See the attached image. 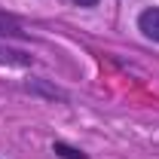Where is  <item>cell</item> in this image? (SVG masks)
I'll return each mask as SVG.
<instances>
[{
	"instance_id": "cell-1",
	"label": "cell",
	"mask_w": 159,
	"mask_h": 159,
	"mask_svg": "<svg viewBox=\"0 0 159 159\" xmlns=\"http://www.w3.org/2000/svg\"><path fill=\"white\" fill-rule=\"evenodd\" d=\"M21 89L28 92V95H34V98H46V101H67V92L64 89H58L52 80H43V77H34L28 80V83H21Z\"/></svg>"
},
{
	"instance_id": "cell-2",
	"label": "cell",
	"mask_w": 159,
	"mask_h": 159,
	"mask_svg": "<svg viewBox=\"0 0 159 159\" xmlns=\"http://www.w3.org/2000/svg\"><path fill=\"white\" fill-rule=\"evenodd\" d=\"M0 64L3 67H31L34 55L25 49H12V46H6V40H0Z\"/></svg>"
},
{
	"instance_id": "cell-3",
	"label": "cell",
	"mask_w": 159,
	"mask_h": 159,
	"mask_svg": "<svg viewBox=\"0 0 159 159\" xmlns=\"http://www.w3.org/2000/svg\"><path fill=\"white\" fill-rule=\"evenodd\" d=\"M138 31L147 40L159 43V6H147L138 12Z\"/></svg>"
},
{
	"instance_id": "cell-4",
	"label": "cell",
	"mask_w": 159,
	"mask_h": 159,
	"mask_svg": "<svg viewBox=\"0 0 159 159\" xmlns=\"http://www.w3.org/2000/svg\"><path fill=\"white\" fill-rule=\"evenodd\" d=\"M0 40H28V31L21 28V21L3 9H0Z\"/></svg>"
},
{
	"instance_id": "cell-5",
	"label": "cell",
	"mask_w": 159,
	"mask_h": 159,
	"mask_svg": "<svg viewBox=\"0 0 159 159\" xmlns=\"http://www.w3.org/2000/svg\"><path fill=\"white\" fill-rule=\"evenodd\" d=\"M52 153L58 159H92L86 150H80V147L67 144V141H52Z\"/></svg>"
},
{
	"instance_id": "cell-6",
	"label": "cell",
	"mask_w": 159,
	"mask_h": 159,
	"mask_svg": "<svg viewBox=\"0 0 159 159\" xmlns=\"http://www.w3.org/2000/svg\"><path fill=\"white\" fill-rule=\"evenodd\" d=\"M77 6H83V9H92V6H98V0H74Z\"/></svg>"
}]
</instances>
